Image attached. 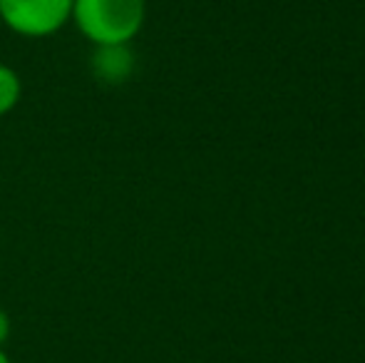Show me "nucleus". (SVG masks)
<instances>
[{"instance_id": "f257e3e1", "label": "nucleus", "mask_w": 365, "mask_h": 363, "mask_svg": "<svg viewBox=\"0 0 365 363\" xmlns=\"http://www.w3.org/2000/svg\"><path fill=\"white\" fill-rule=\"evenodd\" d=\"M147 18L145 0H73L70 20L95 48L130 45Z\"/></svg>"}, {"instance_id": "f03ea898", "label": "nucleus", "mask_w": 365, "mask_h": 363, "mask_svg": "<svg viewBox=\"0 0 365 363\" xmlns=\"http://www.w3.org/2000/svg\"><path fill=\"white\" fill-rule=\"evenodd\" d=\"M73 15V0H0V23L23 38H48Z\"/></svg>"}, {"instance_id": "7ed1b4c3", "label": "nucleus", "mask_w": 365, "mask_h": 363, "mask_svg": "<svg viewBox=\"0 0 365 363\" xmlns=\"http://www.w3.org/2000/svg\"><path fill=\"white\" fill-rule=\"evenodd\" d=\"M92 63H95V73L100 80H105V83H122L132 73L135 58H132L127 45H107V48H97Z\"/></svg>"}, {"instance_id": "20e7f679", "label": "nucleus", "mask_w": 365, "mask_h": 363, "mask_svg": "<svg viewBox=\"0 0 365 363\" xmlns=\"http://www.w3.org/2000/svg\"><path fill=\"white\" fill-rule=\"evenodd\" d=\"M20 97H23V80H20L18 70L0 63V117L13 112Z\"/></svg>"}, {"instance_id": "39448f33", "label": "nucleus", "mask_w": 365, "mask_h": 363, "mask_svg": "<svg viewBox=\"0 0 365 363\" xmlns=\"http://www.w3.org/2000/svg\"><path fill=\"white\" fill-rule=\"evenodd\" d=\"M8 336H10V316L0 309V349H3V344L8 341Z\"/></svg>"}, {"instance_id": "423d86ee", "label": "nucleus", "mask_w": 365, "mask_h": 363, "mask_svg": "<svg viewBox=\"0 0 365 363\" xmlns=\"http://www.w3.org/2000/svg\"><path fill=\"white\" fill-rule=\"evenodd\" d=\"M0 363H13V361H10V356L5 354V349H0Z\"/></svg>"}]
</instances>
